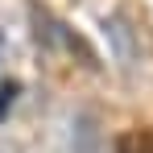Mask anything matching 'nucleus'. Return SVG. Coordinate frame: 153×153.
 I'll return each instance as SVG.
<instances>
[{
	"label": "nucleus",
	"mask_w": 153,
	"mask_h": 153,
	"mask_svg": "<svg viewBox=\"0 0 153 153\" xmlns=\"http://www.w3.org/2000/svg\"><path fill=\"white\" fill-rule=\"evenodd\" d=\"M0 153H21V145L17 141H0Z\"/></svg>",
	"instance_id": "f03ea898"
},
{
	"label": "nucleus",
	"mask_w": 153,
	"mask_h": 153,
	"mask_svg": "<svg viewBox=\"0 0 153 153\" xmlns=\"http://www.w3.org/2000/svg\"><path fill=\"white\" fill-rule=\"evenodd\" d=\"M0 87H8V37L0 29Z\"/></svg>",
	"instance_id": "f257e3e1"
}]
</instances>
